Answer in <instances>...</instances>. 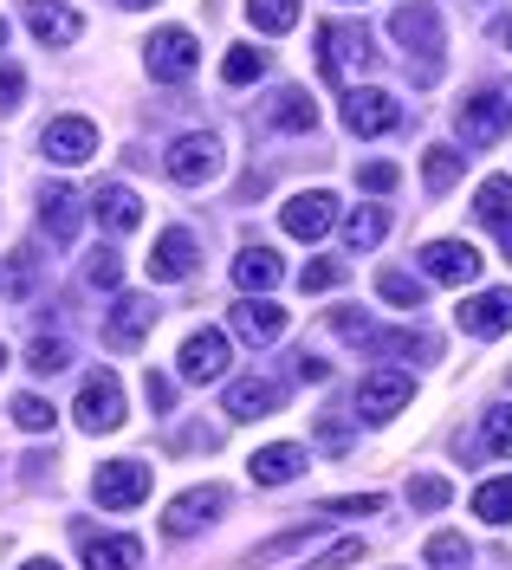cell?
<instances>
[{"label": "cell", "instance_id": "d590c367", "mask_svg": "<svg viewBox=\"0 0 512 570\" xmlns=\"http://www.w3.org/2000/svg\"><path fill=\"white\" fill-rule=\"evenodd\" d=\"M312 538H318V519H312V525H298V532H286V538H273V544H259V551H254V564H279V558L305 551Z\"/></svg>", "mask_w": 512, "mask_h": 570}, {"label": "cell", "instance_id": "603a6c76", "mask_svg": "<svg viewBox=\"0 0 512 570\" xmlns=\"http://www.w3.org/2000/svg\"><path fill=\"white\" fill-rule=\"evenodd\" d=\"M279 273H286V266H279V253L273 247H247L240 259H234V285H240V292H273Z\"/></svg>", "mask_w": 512, "mask_h": 570}, {"label": "cell", "instance_id": "ac0fdd59", "mask_svg": "<svg viewBox=\"0 0 512 570\" xmlns=\"http://www.w3.org/2000/svg\"><path fill=\"white\" fill-rule=\"evenodd\" d=\"M195 273V234H183V227H169L163 240H156V253H149V279L156 285H176Z\"/></svg>", "mask_w": 512, "mask_h": 570}, {"label": "cell", "instance_id": "44dd1931", "mask_svg": "<svg viewBox=\"0 0 512 570\" xmlns=\"http://www.w3.org/2000/svg\"><path fill=\"white\" fill-rule=\"evenodd\" d=\"M27 27H33V39H46V46H72L78 13L66 0H33V7H27Z\"/></svg>", "mask_w": 512, "mask_h": 570}, {"label": "cell", "instance_id": "4316f807", "mask_svg": "<svg viewBox=\"0 0 512 570\" xmlns=\"http://www.w3.org/2000/svg\"><path fill=\"white\" fill-rule=\"evenodd\" d=\"M39 220H46V234H52V240H72L78 195H72V188H46V195H39Z\"/></svg>", "mask_w": 512, "mask_h": 570}, {"label": "cell", "instance_id": "3957f363", "mask_svg": "<svg viewBox=\"0 0 512 570\" xmlns=\"http://www.w3.org/2000/svg\"><path fill=\"white\" fill-rule=\"evenodd\" d=\"M408 395H415V376L396 370V363H383V370H370L364 383H357V409H364L370 422H390L396 409H408Z\"/></svg>", "mask_w": 512, "mask_h": 570}, {"label": "cell", "instance_id": "7c38bea8", "mask_svg": "<svg viewBox=\"0 0 512 570\" xmlns=\"http://www.w3.org/2000/svg\"><path fill=\"white\" fill-rule=\"evenodd\" d=\"M220 505H227V493H220V487H188V493L163 512V532H169V538H195L220 512Z\"/></svg>", "mask_w": 512, "mask_h": 570}, {"label": "cell", "instance_id": "cb8c5ba5", "mask_svg": "<svg viewBox=\"0 0 512 570\" xmlns=\"http://www.w3.org/2000/svg\"><path fill=\"white\" fill-rule=\"evenodd\" d=\"M144 544L137 538H85V570H137Z\"/></svg>", "mask_w": 512, "mask_h": 570}, {"label": "cell", "instance_id": "2e32d148", "mask_svg": "<svg viewBox=\"0 0 512 570\" xmlns=\"http://www.w3.org/2000/svg\"><path fill=\"white\" fill-rule=\"evenodd\" d=\"M227 318H234V331H240L247 344H273V337H286V312H279L266 292H247Z\"/></svg>", "mask_w": 512, "mask_h": 570}, {"label": "cell", "instance_id": "83f0119b", "mask_svg": "<svg viewBox=\"0 0 512 570\" xmlns=\"http://www.w3.org/2000/svg\"><path fill=\"white\" fill-rule=\"evenodd\" d=\"M461 169H467V163H461V149H447V142H435V149L422 156V176H429V188H435V195H447V188L461 181Z\"/></svg>", "mask_w": 512, "mask_h": 570}, {"label": "cell", "instance_id": "8fae6325", "mask_svg": "<svg viewBox=\"0 0 512 570\" xmlns=\"http://www.w3.org/2000/svg\"><path fill=\"white\" fill-rule=\"evenodd\" d=\"M176 370H183V383H215L227 376V331H195L176 356Z\"/></svg>", "mask_w": 512, "mask_h": 570}, {"label": "cell", "instance_id": "f907efd6", "mask_svg": "<svg viewBox=\"0 0 512 570\" xmlns=\"http://www.w3.org/2000/svg\"><path fill=\"white\" fill-rule=\"evenodd\" d=\"M27 570H59V564H46V558H33V564H27Z\"/></svg>", "mask_w": 512, "mask_h": 570}, {"label": "cell", "instance_id": "30bf717a", "mask_svg": "<svg viewBox=\"0 0 512 570\" xmlns=\"http://www.w3.org/2000/svg\"><path fill=\"white\" fill-rule=\"evenodd\" d=\"M149 324H156V305L137 298V292H124V298L110 305V318H105V344L110 351H137V344L149 337Z\"/></svg>", "mask_w": 512, "mask_h": 570}, {"label": "cell", "instance_id": "4fadbf2b", "mask_svg": "<svg viewBox=\"0 0 512 570\" xmlns=\"http://www.w3.org/2000/svg\"><path fill=\"white\" fill-rule=\"evenodd\" d=\"M422 266L441 285H467V279H480V247H467V240H429L422 247Z\"/></svg>", "mask_w": 512, "mask_h": 570}, {"label": "cell", "instance_id": "52a82bcc", "mask_svg": "<svg viewBox=\"0 0 512 570\" xmlns=\"http://www.w3.org/2000/svg\"><path fill=\"white\" fill-rule=\"evenodd\" d=\"M39 149H46L52 163L78 169V163H91V156H98V124H91V117H59V124H46Z\"/></svg>", "mask_w": 512, "mask_h": 570}, {"label": "cell", "instance_id": "f546056e", "mask_svg": "<svg viewBox=\"0 0 512 570\" xmlns=\"http://www.w3.org/2000/svg\"><path fill=\"white\" fill-rule=\"evenodd\" d=\"M474 512L486 519V525H512V473H506V480H486V487H480Z\"/></svg>", "mask_w": 512, "mask_h": 570}, {"label": "cell", "instance_id": "5bb4252c", "mask_svg": "<svg viewBox=\"0 0 512 570\" xmlns=\"http://www.w3.org/2000/svg\"><path fill=\"white\" fill-rule=\"evenodd\" d=\"M279 220H286V234H293V240H325L331 220H337V202H331L325 188H312V195H293Z\"/></svg>", "mask_w": 512, "mask_h": 570}, {"label": "cell", "instance_id": "60d3db41", "mask_svg": "<svg viewBox=\"0 0 512 570\" xmlns=\"http://www.w3.org/2000/svg\"><path fill=\"white\" fill-rule=\"evenodd\" d=\"M85 273H91V285H105V292H110V285L124 279V259H117L110 247H98V253H91V266H85Z\"/></svg>", "mask_w": 512, "mask_h": 570}, {"label": "cell", "instance_id": "4dcf8cb0", "mask_svg": "<svg viewBox=\"0 0 512 570\" xmlns=\"http://www.w3.org/2000/svg\"><path fill=\"white\" fill-rule=\"evenodd\" d=\"M383 234H390V214H383V208H357L351 220H344V240H351L357 253H364V247H376Z\"/></svg>", "mask_w": 512, "mask_h": 570}, {"label": "cell", "instance_id": "816d5d0a", "mask_svg": "<svg viewBox=\"0 0 512 570\" xmlns=\"http://www.w3.org/2000/svg\"><path fill=\"white\" fill-rule=\"evenodd\" d=\"M0 46H7V20H0Z\"/></svg>", "mask_w": 512, "mask_h": 570}, {"label": "cell", "instance_id": "c3c4849f", "mask_svg": "<svg viewBox=\"0 0 512 570\" xmlns=\"http://www.w3.org/2000/svg\"><path fill=\"white\" fill-rule=\"evenodd\" d=\"M325 376H331V363H325V356H312V351L298 356V383H325Z\"/></svg>", "mask_w": 512, "mask_h": 570}, {"label": "cell", "instance_id": "836d02e7", "mask_svg": "<svg viewBox=\"0 0 512 570\" xmlns=\"http://www.w3.org/2000/svg\"><path fill=\"white\" fill-rule=\"evenodd\" d=\"M376 292L403 312H422V279H408V273H376Z\"/></svg>", "mask_w": 512, "mask_h": 570}, {"label": "cell", "instance_id": "277c9868", "mask_svg": "<svg viewBox=\"0 0 512 570\" xmlns=\"http://www.w3.org/2000/svg\"><path fill=\"white\" fill-rule=\"evenodd\" d=\"M163 169L183 181V188H201V181L220 176V142L201 137V130H195V137H176L169 142V156H163Z\"/></svg>", "mask_w": 512, "mask_h": 570}, {"label": "cell", "instance_id": "f6af8a7d", "mask_svg": "<svg viewBox=\"0 0 512 570\" xmlns=\"http://www.w3.org/2000/svg\"><path fill=\"white\" fill-rule=\"evenodd\" d=\"M357 558H364V538H344V544H331L312 570H337V564H357Z\"/></svg>", "mask_w": 512, "mask_h": 570}, {"label": "cell", "instance_id": "484cf974", "mask_svg": "<svg viewBox=\"0 0 512 570\" xmlns=\"http://www.w3.org/2000/svg\"><path fill=\"white\" fill-rule=\"evenodd\" d=\"M273 124H279V130H293V137H305V130H318V105H312L298 85H286V91L273 98Z\"/></svg>", "mask_w": 512, "mask_h": 570}, {"label": "cell", "instance_id": "ee69618b", "mask_svg": "<svg viewBox=\"0 0 512 570\" xmlns=\"http://www.w3.org/2000/svg\"><path fill=\"white\" fill-rule=\"evenodd\" d=\"M33 266H39V259H33L27 247L13 253V279H7V298H27V285H33Z\"/></svg>", "mask_w": 512, "mask_h": 570}, {"label": "cell", "instance_id": "11a10c76", "mask_svg": "<svg viewBox=\"0 0 512 570\" xmlns=\"http://www.w3.org/2000/svg\"><path fill=\"white\" fill-rule=\"evenodd\" d=\"M0 363H7V351H0Z\"/></svg>", "mask_w": 512, "mask_h": 570}, {"label": "cell", "instance_id": "f5cc1de1", "mask_svg": "<svg viewBox=\"0 0 512 570\" xmlns=\"http://www.w3.org/2000/svg\"><path fill=\"white\" fill-rule=\"evenodd\" d=\"M124 7H149V0H124Z\"/></svg>", "mask_w": 512, "mask_h": 570}, {"label": "cell", "instance_id": "681fc988", "mask_svg": "<svg viewBox=\"0 0 512 570\" xmlns=\"http://www.w3.org/2000/svg\"><path fill=\"white\" fill-rule=\"evenodd\" d=\"M318 441H325L331 454H344V448H351V428H344V422H325V428H318Z\"/></svg>", "mask_w": 512, "mask_h": 570}, {"label": "cell", "instance_id": "8d00e7d4", "mask_svg": "<svg viewBox=\"0 0 512 570\" xmlns=\"http://www.w3.org/2000/svg\"><path fill=\"white\" fill-rule=\"evenodd\" d=\"M259 71H266V52H254V46H234V52H227V66H220V78H227V85H254Z\"/></svg>", "mask_w": 512, "mask_h": 570}, {"label": "cell", "instance_id": "8992f818", "mask_svg": "<svg viewBox=\"0 0 512 570\" xmlns=\"http://www.w3.org/2000/svg\"><path fill=\"white\" fill-rule=\"evenodd\" d=\"M144 52H149V71H156L163 85H183L188 71H195V59H201V46H195V33H188V27H163Z\"/></svg>", "mask_w": 512, "mask_h": 570}, {"label": "cell", "instance_id": "7a4b0ae2", "mask_svg": "<svg viewBox=\"0 0 512 570\" xmlns=\"http://www.w3.org/2000/svg\"><path fill=\"white\" fill-rule=\"evenodd\" d=\"M78 428L85 434H110V428H124V383L98 370V376H85V390H78Z\"/></svg>", "mask_w": 512, "mask_h": 570}, {"label": "cell", "instance_id": "db71d44e", "mask_svg": "<svg viewBox=\"0 0 512 570\" xmlns=\"http://www.w3.org/2000/svg\"><path fill=\"white\" fill-rule=\"evenodd\" d=\"M506 46H512V20H506Z\"/></svg>", "mask_w": 512, "mask_h": 570}, {"label": "cell", "instance_id": "e0dca14e", "mask_svg": "<svg viewBox=\"0 0 512 570\" xmlns=\"http://www.w3.org/2000/svg\"><path fill=\"white\" fill-rule=\"evenodd\" d=\"M390 33L403 39L408 52H429V59H435V52H441V13L429 7V0H415V7H396Z\"/></svg>", "mask_w": 512, "mask_h": 570}, {"label": "cell", "instance_id": "bcb514c9", "mask_svg": "<svg viewBox=\"0 0 512 570\" xmlns=\"http://www.w3.org/2000/svg\"><path fill=\"white\" fill-rule=\"evenodd\" d=\"M20 91H27L20 66H0V110H13V105H20Z\"/></svg>", "mask_w": 512, "mask_h": 570}, {"label": "cell", "instance_id": "7402d4cb", "mask_svg": "<svg viewBox=\"0 0 512 570\" xmlns=\"http://www.w3.org/2000/svg\"><path fill=\"white\" fill-rule=\"evenodd\" d=\"M247 473H254L259 487H286V480H298V473H305V448H293V441L259 448L254 461H247Z\"/></svg>", "mask_w": 512, "mask_h": 570}, {"label": "cell", "instance_id": "ba28073f", "mask_svg": "<svg viewBox=\"0 0 512 570\" xmlns=\"http://www.w3.org/2000/svg\"><path fill=\"white\" fill-rule=\"evenodd\" d=\"M91 493H98V505H110V512H130V505L149 499V466L144 461H110L105 473L91 480Z\"/></svg>", "mask_w": 512, "mask_h": 570}, {"label": "cell", "instance_id": "1f68e13d", "mask_svg": "<svg viewBox=\"0 0 512 570\" xmlns=\"http://www.w3.org/2000/svg\"><path fill=\"white\" fill-rule=\"evenodd\" d=\"M447 499H454V487H447L441 473H415V480H408V505H415V512H441Z\"/></svg>", "mask_w": 512, "mask_h": 570}, {"label": "cell", "instance_id": "b9f144b4", "mask_svg": "<svg viewBox=\"0 0 512 570\" xmlns=\"http://www.w3.org/2000/svg\"><path fill=\"white\" fill-rule=\"evenodd\" d=\"M357 181H364L370 195H390V188L403 181V169H396V163H370V169H357Z\"/></svg>", "mask_w": 512, "mask_h": 570}, {"label": "cell", "instance_id": "9c48e42d", "mask_svg": "<svg viewBox=\"0 0 512 570\" xmlns=\"http://www.w3.org/2000/svg\"><path fill=\"white\" fill-rule=\"evenodd\" d=\"M403 124V105L390 98V91H351L344 98V130L351 137H383V130H396Z\"/></svg>", "mask_w": 512, "mask_h": 570}, {"label": "cell", "instance_id": "ffe728a7", "mask_svg": "<svg viewBox=\"0 0 512 570\" xmlns=\"http://www.w3.org/2000/svg\"><path fill=\"white\" fill-rule=\"evenodd\" d=\"M91 214H98V227H105V234H130V227H144V202H137L124 181H117V188H98Z\"/></svg>", "mask_w": 512, "mask_h": 570}, {"label": "cell", "instance_id": "ab89813d", "mask_svg": "<svg viewBox=\"0 0 512 570\" xmlns=\"http://www.w3.org/2000/svg\"><path fill=\"white\" fill-rule=\"evenodd\" d=\"M337 279H344V266H337V259H312V266L298 273V292H331Z\"/></svg>", "mask_w": 512, "mask_h": 570}, {"label": "cell", "instance_id": "d4e9b609", "mask_svg": "<svg viewBox=\"0 0 512 570\" xmlns=\"http://www.w3.org/2000/svg\"><path fill=\"white\" fill-rule=\"evenodd\" d=\"M474 214L486 220V227H500V234H506V227H512V176H486V181H480Z\"/></svg>", "mask_w": 512, "mask_h": 570}, {"label": "cell", "instance_id": "74e56055", "mask_svg": "<svg viewBox=\"0 0 512 570\" xmlns=\"http://www.w3.org/2000/svg\"><path fill=\"white\" fill-rule=\"evenodd\" d=\"M486 448H493L500 461H512V402L486 409Z\"/></svg>", "mask_w": 512, "mask_h": 570}, {"label": "cell", "instance_id": "5b68a950", "mask_svg": "<svg viewBox=\"0 0 512 570\" xmlns=\"http://www.w3.org/2000/svg\"><path fill=\"white\" fill-rule=\"evenodd\" d=\"M454 130H461V142L486 149V142H500V137L512 130V105L500 98V91H480V98H467V105H461Z\"/></svg>", "mask_w": 512, "mask_h": 570}, {"label": "cell", "instance_id": "f1b7e54d", "mask_svg": "<svg viewBox=\"0 0 512 570\" xmlns=\"http://www.w3.org/2000/svg\"><path fill=\"white\" fill-rule=\"evenodd\" d=\"M247 20L259 33H293L298 27V0H247Z\"/></svg>", "mask_w": 512, "mask_h": 570}, {"label": "cell", "instance_id": "e575fe53", "mask_svg": "<svg viewBox=\"0 0 512 570\" xmlns=\"http://www.w3.org/2000/svg\"><path fill=\"white\" fill-rule=\"evenodd\" d=\"M66 363H72V351H66L59 337H33V351H27V370H33V376H59Z\"/></svg>", "mask_w": 512, "mask_h": 570}, {"label": "cell", "instance_id": "9a60e30c", "mask_svg": "<svg viewBox=\"0 0 512 570\" xmlns=\"http://www.w3.org/2000/svg\"><path fill=\"white\" fill-rule=\"evenodd\" d=\"M454 324H461L467 337H506L512 331V292H480V298H467V305L454 312Z\"/></svg>", "mask_w": 512, "mask_h": 570}, {"label": "cell", "instance_id": "7bdbcfd3", "mask_svg": "<svg viewBox=\"0 0 512 570\" xmlns=\"http://www.w3.org/2000/svg\"><path fill=\"white\" fill-rule=\"evenodd\" d=\"M325 512H357V519H370V512H383V499L376 493H344V499H325Z\"/></svg>", "mask_w": 512, "mask_h": 570}, {"label": "cell", "instance_id": "d6986e66", "mask_svg": "<svg viewBox=\"0 0 512 570\" xmlns=\"http://www.w3.org/2000/svg\"><path fill=\"white\" fill-rule=\"evenodd\" d=\"M286 395L279 383H266V376H240V383H227V415L234 422H259V415H273Z\"/></svg>", "mask_w": 512, "mask_h": 570}, {"label": "cell", "instance_id": "6da1fadb", "mask_svg": "<svg viewBox=\"0 0 512 570\" xmlns=\"http://www.w3.org/2000/svg\"><path fill=\"white\" fill-rule=\"evenodd\" d=\"M318 66H325L331 85H351L357 71L376 66V46H370L364 27H351V20H325V27H318Z\"/></svg>", "mask_w": 512, "mask_h": 570}, {"label": "cell", "instance_id": "7dc6e473", "mask_svg": "<svg viewBox=\"0 0 512 570\" xmlns=\"http://www.w3.org/2000/svg\"><path fill=\"white\" fill-rule=\"evenodd\" d=\"M144 395H149V409H169V402H176V383H169V376H156V370H149Z\"/></svg>", "mask_w": 512, "mask_h": 570}, {"label": "cell", "instance_id": "d6a6232c", "mask_svg": "<svg viewBox=\"0 0 512 570\" xmlns=\"http://www.w3.org/2000/svg\"><path fill=\"white\" fill-rule=\"evenodd\" d=\"M429 570H467V538L461 532H435L429 538Z\"/></svg>", "mask_w": 512, "mask_h": 570}, {"label": "cell", "instance_id": "f35d334b", "mask_svg": "<svg viewBox=\"0 0 512 570\" xmlns=\"http://www.w3.org/2000/svg\"><path fill=\"white\" fill-rule=\"evenodd\" d=\"M13 422L27 428V434H46V428H52V409H46L39 395H13Z\"/></svg>", "mask_w": 512, "mask_h": 570}]
</instances>
